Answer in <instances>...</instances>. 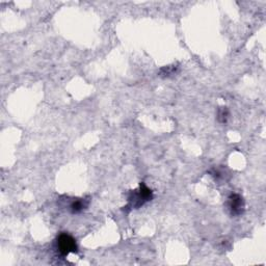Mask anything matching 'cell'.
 <instances>
[{"instance_id":"1","label":"cell","mask_w":266,"mask_h":266,"mask_svg":"<svg viewBox=\"0 0 266 266\" xmlns=\"http://www.w3.org/2000/svg\"><path fill=\"white\" fill-rule=\"evenodd\" d=\"M153 199V191L146 186V184L141 182L140 187L135 190H131L128 195V205L125 208L129 210L132 209H139L146 203L150 202Z\"/></svg>"},{"instance_id":"2","label":"cell","mask_w":266,"mask_h":266,"mask_svg":"<svg viewBox=\"0 0 266 266\" xmlns=\"http://www.w3.org/2000/svg\"><path fill=\"white\" fill-rule=\"evenodd\" d=\"M55 249L61 256L66 257L71 253L77 254L78 246L73 236H71L68 233H61L55 239Z\"/></svg>"},{"instance_id":"3","label":"cell","mask_w":266,"mask_h":266,"mask_svg":"<svg viewBox=\"0 0 266 266\" xmlns=\"http://www.w3.org/2000/svg\"><path fill=\"white\" fill-rule=\"evenodd\" d=\"M227 208L232 216H240L244 214L246 209L244 198L239 193H232L227 200Z\"/></svg>"},{"instance_id":"4","label":"cell","mask_w":266,"mask_h":266,"mask_svg":"<svg viewBox=\"0 0 266 266\" xmlns=\"http://www.w3.org/2000/svg\"><path fill=\"white\" fill-rule=\"evenodd\" d=\"M88 204H90V201L87 199L84 198L73 199V201H72L69 205V210L72 214L82 213L88 207Z\"/></svg>"},{"instance_id":"5","label":"cell","mask_w":266,"mask_h":266,"mask_svg":"<svg viewBox=\"0 0 266 266\" xmlns=\"http://www.w3.org/2000/svg\"><path fill=\"white\" fill-rule=\"evenodd\" d=\"M178 72H179V66H177V64H172V66H166V67L161 68L159 70L158 75L163 78H168L176 75Z\"/></svg>"},{"instance_id":"6","label":"cell","mask_w":266,"mask_h":266,"mask_svg":"<svg viewBox=\"0 0 266 266\" xmlns=\"http://www.w3.org/2000/svg\"><path fill=\"white\" fill-rule=\"evenodd\" d=\"M230 111L227 106H221L217 109V121L221 124H225L229 121Z\"/></svg>"}]
</instances>
